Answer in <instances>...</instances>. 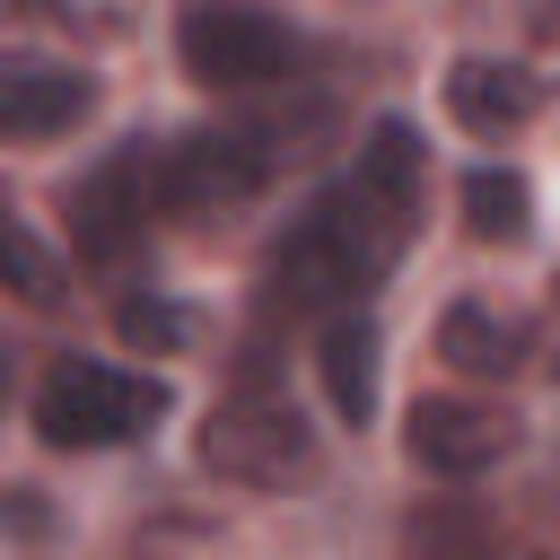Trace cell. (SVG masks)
Instances as JSON below:
<instances>
[{"label":"cell","instance_id":"7a4b0ae2","mask_svg":"<svg viewBox=\"0 0 560 560\" xmlns=\"http://www.w3.org/2000/svg\"><path fill=\"white\" fill-rule=\"evenodd\" d=\"M192 455H201V472L245 481V490H298V481H315V464H324L315 429H306L298 402L271 394V385H236L228 402H210Z\"/></svg>","mask_w":560,"mask_h":560},{"label":"cell","instance_id":"ac0fdd59","mask_svg":"<svg viewBox=\"0 0 560 560\" xmlns=\"http://www.w3.org/2000/svg\"><path fill=\"white\" fill-rule=\"evenodd\" d=\"M542 18H551V26H560V0H542Z\"/></svg>","mask_w":560,"mask_h":560},{"label":"cell","instance_id":"8fae6325","mask_svg":"<svg viewBox=\"0 0 560 560\" xmlns=\"http://www.w3.org/2000/svg\"><path fill=\"white\" fill-rule=\"evenodd\" d=\"M315 368H324V394H332V411L359 429L368 411H376V324L359 315V306H341V315H324V341H315Z\"/></svg>","mask_w":560,"mask_h":560},{"label":"cell","instance_id":"4fadbf2b","mask_svg":"<svg viewBox=\"0 0 560 560\" xmlns=\"http://www.w3.org/2000/svg\"><path fill=\"white\" fill-rule=\"evenodd\" d=\"M464 228H472L481 245H525V228H534L525 175H508V166H464Z\"/></svg>","mask_w":560,"mask_h":560},{"label":"cell","instance_id":"6da1fadb","mask_svg":"<svg viewBox=\"0 0 560 560\" xmlns=\"http://www.w3.org/2000/svg\"><path fill=\"white\" fill-rule=\"evenodd\" d=\"M402 236H411V219H402L394 201H376L359 175H341V184L315 192V201L289 219V236L262 254V298H271L280 315H341L359 289H376V280L394 271Z\"/></svg>","mask_w":560,"mask_h":560},{"label":"cell","instance_id":"52a82bcc","mask_svg":"<svg viewBox=\"0 0 560 560\" xmlns=\"http://www.w3.org/2000/svg\"><path fill=\"white\" fill-rule=\"evenodd\" d=\"M96 114V79L44 52H0V149H44Z\"/></svg>","mask_w":560,"mask_h":560},{"label":"cell","instance_id":"e0dca14e","mask_svg":"<svg viewBox=\"0 0 560 560\" xmlns=\"http://www.w3.org/2000/svg\"><path fill=\"white\" fill-rule=\"evenodd\" d=\"M0 516H9L18 534H44V508H35V499H0Z\"/></svg>","mask_w":560,"mask_h":560},{"label":"cell","instance_id":"ba28073f","mask_svg":"<svg viewBox=\"0 0 560 560\" xmlns=\"http://www.w3.org/2000/svg\"><path fill=\"white\" fill-rule=\"evenodd\" d=\"M158 210V158H105L79 192H70V245L88 262H122L140 245V219Z\"/></svg>","mask_w":560,"mask_h":560},{"label":"cell","instance_id":"9c48e42d","mask_svg":"<svg viewBox=\"0 0 560 560\" xmlns=\"http://www.w3.org/2000/svg\"><path fill=\"white\" fill-rule=\"evenodd\" d=\"M534 105H542V88H534V70H516V61H481V52H464L455 70H446V114L464 122V131H516V122H534Z\"/></svg>","mask_w":560,"mask_h":560},{"label":"cell","instance_id":"5bb4252c","mask_svg":"<svg viewBox=\"0 0 560 560\" xmlns=\"http://www.w3.org/2000/svg\"><path fill=\"white\" fill-rule=\"evenodd\" d=\"M0 289L18 298V306H61L70 298V271H61V254L18 219V210H0Z\"/></svg>","mask_w":560,"mask_h":560},{"label":"cell","instance_id":"7c38bea8","mask_svg":"<svg viewBox=\"0 0 560 560\" xmlns=\"http://www.w3.org/2000/svg\"><path fill=\"white\" fill-rule=\"evenodd\" d=\"M350 175H359L376 201H394L402 219H420V184H429V158H420V140H411V122H394V114H385V122L368 131V149L350 158Z\"/></svg>","mask_w":560,"mask_h":560},{"label":"cell","instance_id":"8992f818","mask_svg":"<svg viewBox=\"0 0 560 560\" xmlns=\"http://www.w3.org/2000/svg\"><path fill=\"white\" fill-rule=\"evenodd\" d=\"M402 446H411V464H429L446 481H472V472H490V464L516 455V411L472 402V394H420Z\"/></svg>","mask_w":560,"mask_h":560},{"label":"cell","instance_id":"9a60e30c","mask_svg":"<svg viewBox=\"0 0 560 560\" xmlns=\"http://www.w3.org/2000/svg\"><path fill=\"white\" fill-rule=\"evenodd\" d=\"M114 332H122L131 350H192L201 315L175 306V298H122V306H114Z\"/></svg>","mask_w":560,"mask_h":560},{"label":"cell","instance_id":"5b68a950","mask_svg":"<svg viewBox=\"0 0 560 560\" xmlns=\"http://www.w3.org/2000/svg\"><path fill=\"white\" fill-rule=\"evenodd\" d=\"M262 184H271V158L245 131H184L158 149V210L219 219V210H245Z\"/></svg>","mask_w":560,"mask_h":560},{"label":"cell","instance_id":"30bf717a","mask_svg":"<svg viewBox=\"0 0 560 560\" xmlns=\"http://www.w3.org/2000/svg\"><path fill=\"white\" fill-rule=\"evenodd\" d=\"M525 350H534V332H525V315H508V306L464 298V306L438 315V359H446L455 376H516Z\"/></svg>","mask_w":560,"mask_h":560},{"label":"cell","instance_id":"2e32d148","mask_svg":"<svg viewBox=\"0 0 560 560\" xmlns=\"http://www.w3.org/2000/svg\"><path fill=\"white\" fill-rule=\"evenodd\" d=\"M52 26H70L79 44H114V35H131L140 26V0H35Z\"/></svg>","mask_w":560,"mask_h":560},{"label":"cell","instance_id":"277c9868","mask_svg":"<svg viewBox=\"0 0 560 560\" xmlns=\"http://www.w3.org/2000/svg\"><path fill=\"white\" fill-rule=\"evenodd\" d=\"M175 52L201 88H271L298 70V26L271 18L262 0H184Z\"/></svg>","mask_w":560,"mask_h":560},{"label":"cell","instance_id":"3957f363","mask_svg":"<svg viewBox=\"0 0 560 560\" xmlns=\"http://www.w3.org/2000/svg\"><path fill=\"white\" fill-rule=\"evenodd\" d=\"M166 402H175L166 376H140L114 359H52L35 385V429L44 446H122V438H149Z\"/></svg>","mask_w":560,"mask_h":560}]
</instances>
